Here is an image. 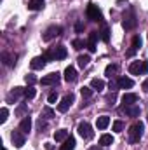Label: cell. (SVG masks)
Wrapping results in <instances>:
<instances>
[{
    "instance_id": "obj_15",
    "label": "cell",
    "mask_w": 148,
    "mask_h": 150,
    "mask_svg": "<svg viewBox=\"0 0 148 150\" xmlns=\"http://www.w3.org/2000/svg\"><path fill=\"white\" fill-rule=\"evenodd\" d=\"M96 40H98V32H91L89 33V42H87V49L91 52H96Z\"/></svg>"
},
{
    "instance_id": "obj_23",
    "label": "cell",
    "mask_w": 148,
    "mask_h": 150,
    "mask_svg": "<svg viewBox=\"0 0 148 150\" xmlns=\"http://www.w3.org/2000/svg\"><path fill=\"white\" fill-rule=\"evenodd\" d=\"M91 87H92L94 91H103V89H105V82H103L101 79H92V80H91Z\"/></svg>"
},
{
    "instance_id": "obj_11",
    "label": "cell",
    "mask_w": 148,
    "mask_h": 150,
    "mask_svg": "<svg viewBox=\"0 0 148 150\" xmlns=\"http://www.w3.org/2000/svg\"><path fill=\"white\" fill-rule=\"evenodd\" d=\"M45 63H47V58H45V56H37V58L32 59L30 67H32L33 70H42V68L45 67Z\"/></svg>"
},
{
    "instance_id": "obj_42",
    "label": "cell",
    "mask_w": 148,
    "mask_h": 150,
    "mask_svg": "<svg viewBox=\"0 0 148 150\" xmlns=\"http://www.w3.org/2000/svg\"><path fill=\"white\" fill-rule=\"evenodd\" d=\"M75 30H77V33H80V32H82V30H84V25H82V23H80V21H78V23H77V25H75Z\"/></svg>"
},
{
    "instance_id": "obj_3",
    "label": "cell",
    "mask_w": 148,
    "mask_h": 150,
    "mask_svg": "<svg viewBox=\"0 0 148 150\" xmlns=\"http://www.w3.org/2000/svg\"><path fill=\"white\" fill-rule=\"evenodd\" d=\"M77 131H78V134H80L84 140H91V138L94 136V131H92V127H91L89 122H80L78 127H77Z\"/></svg>"
},
{
    "instance_id": "obj_47",
    "label": "cell",
    "mask_w": 148,
    "mask_h": 150,
    "mask_svg": "<svg viewBox=\"0 0 148 150\" xmlns=\"http://www.w3.org/2000/svg\"><path fill=\"white\" fill-rule=\"evenodd\" d=\"M147 120H148V117H147Z\"/></svg>"
},
{
    "instance_id": "obj_38",
    "label": "cell",
    "mask_w": 148,
    "mask_h": 150,
    "mask_svg": "<svg viewBox=\"0 0 148 150\" xmlns=\"http://www.w3.org/2000/svg\"><path fill=\"white\" fill-rule=\"evenodd\" d=\"M56 100H58V93H56V91H52V93L49 94V98H47V101H49V103H54Z\"/></svg>"
},
{
    "instance_id": "obj_16",
    "label": "cell",
    "mask_w": 148,
    "mask_h": 150,
    "mask_svg": "<svg viewBox=\"0 0 148 150\" xmlns=\"http://www.w3.org/2000/svg\"><path fill=\"white\" fill-rule=\"evenodd\" d=\"M136 101H138V94H134V93H125L122 96V103L124 105H134Z\"/></svg>"
},
{
    "instance_id": "obj_8",
    "label": "cell",
    "mask_w": 148,
    "mask_h": 150,
    "mask_svg": "<svg viewBox=\"0 0 148 150\" xmlns=\"http://www.w3.org/2000/svg\"><path fill=\"white\" fill-rule=\"evenodd\" d=\"M59 82V74H49L45 77L40 79V84L42 86H56Z\"/></svg>"
},
{
    "instance_id": "obj_24",
    "label": "cell",
    "mask_w": 148,
    "mask_h": 150,
    "mask_svg": "<svg viewBox=\"0 0 148 150\" xmlns=\"http://www.w3.org/2000/svg\"><path fill=\"white\" fill-rule=\"evenodd\" d=\"M111 143H113V136L111 134H101V138H99V145L101 147H110Z\"/></svg>"
},
{
    "instance_id": "obj_41",
    "label": "cell",
    "mask_w": 148,
    "mask_h": 150,
    "mask_svg": "<svg viewBox=\"0 0 148 150\" xmlns=\"http://www.w3.org/2000/svg\"><path fill=\"white\" fill-rule=\"evenodd\" d=\"M108 87H110V89H113V91H115V89L118 87V82H117V80H110V86H108Z\"/></svg>"
},
{
    "instance_id": "obj_5",
    "label": "cell",
    "mask_w": 148,
    "mask_h": 150,
    "mask_svg": "<svg viewBox=\"0 0 148 150\" xmlns=\"http://www.w3.org/2000/svg\"><path fill=\"white\" fill-rule=\"evenodd\" d=\"M73 100H75V96L70 93V94H66L63 100H61V103L58 105V112H61V113H65V112H68V108L72 107V103H73Z\"/></svg>"
},
{
    "instance_id": "obj_12",
    "label": "cell",
    "mask_w": 148,
    "mask_h": 150,
    "mask_svg": "<svg viewBox=\"0 0 148 150\" xmlns=\"http://www.w3.org/2000/svg\"><path fill=\"white\" fill-rule=\"evenodd\" d=\"M19 131H23L25 134H28L30 131H32V119L26 115V117H23V120L19 122Z\"/></svg>"
},
{
    "instance_id": "obj_45",
    "label": "cell",
    "mask_w": 148,
    "mask_h": 150,
    "mask_svg": "<svg viewBox=\"0 0 148 150\" xmlns=\"http://www.w3.org/2000/svg\"><path fill=\"white\" fill-rule=\"evenodd\" d=\"M143 89H145V91H148V79L143 82Z\"/></svg>"
},
{
    "instance_id": "obj_32",
    "label": "cell",
    "mask_w": 148,
    "mask_h": 150,
    "mask_svg": "<svg viewBox=\"0 0 148 150\" xmlns=\"http://www.w3.org/2000/svg\"><path fill=\"white\" fill-rule=\"evenodd\" d=\"M42 117H44V119H52V117H54V110H52L51 107H45V108L42 110Z\"/></svg>"
},
{
    "instance_id": "obj_30",
    "label": "cell",
    "mask_w": 148,
    "mask_h": 150,
    "mask_svg": "<svg viewBox=\"0 0 148 150\" xmlns=\"http://www.w3.org/2000/svg\"><path fill=\"white\" fill-rule=\"evenodd\" d=\"M92 91H94L92 87H85V86H84V87L80 89V94H82V98H84V100H89V98L92 96Z\"/></svg>"
},
{
    "instance_id": "obj_36",
    "label": "cell",
    "mask_w": 148,
    "mask_h": 150,
    "mask_svg": "<svg viewBox=\"0 0 148 150\" xmlns=\"http://www.w3.org/2000/svg\"><path fill=\"white\" fill-rule=\"evenodd\" d=\"M7 115H9V110H7V108L4 107V108L0 110V122H2V124H4V122L7 120Z\"/></svg>"
},
{
    "instance_id": "obj_2",
    "label": "cell",
    "mask_w": 148,
    "mask_h": 150,
    "mask_svg": "<svg viewBox=\"0 0 148 150\" xmlns=\"http://www.w3.org/2000/svg\"><path fill=\"white\" fill-rule=\"evenodd\" d=\"M136 16H134V11L132 9H129L125 14H124V19H122V26H124V30H132V28H136Z\"/></svg>"
},
{
    "instance_id": "obj_14",
    "label": "cell",
    "mask_w": 148,
    "mask_h": 150,
    "mask_svg": "<svg viewBox=\"0 0 148 150\" xmlns=\"http://www.w3.org/2000/svg\"><path fill=\"white\" fill-rule=\"evenodd\" d=\"M129 72L132 75H143V63L141 61H134L129 65Z\"/></svg>"
},
{
    "instance_id": "obj_26",
    "label": "cell",
    "mask_w": 148,
    "mask_h": 150,
    "mask_svg": "<svg viewBox=\"0 0 148 150\" xmlns=\"http://www.w3.org/2000/svg\"><path fill=\"white\" fill-rule=\"evenodd\" d=\"M16 115H18V117H26V115H28V105H26V103H21V105L16 108Z\"/></svg>"
},
{
    "instance_id": "obj_7",
    "label": "cell",
    "mask_w": 148,
    "mask_h": 150,
    "mask_svg": "<svg viewBox=\"0 0 148 150\" xmlns=\"http://www.w3.org/2000/svg\"><path fill=\"white\" fill-rule=\"evenodd\" d=\"M11 140H12V145L19 149V147L25 145V133H23V131H12Z\"/></svg>"
},
{
    "instance_id": "obj_34",
    "label": "cell",
    "mask_w": 148,
    "mask_h": 150,
    "mask_svg": "<svg viewBox=\"0 0 148 150\" xmlns=\"http://www.w3.org/2000/svg\"><path fill=\"white\" fill-rule=\"evenodd\" d=\"M113 131L115 133H122L124 131V122L122 120H115L113 122Z\"/></svg>"
},
{
    "instance_id": "obj_9",
    "label": "cell",
    "mask_w": 148,
    "mask_h": 150,
    "mask_svg": "<svg viewBox=\"0 0 148 150\" xmlns=\"http://www.w3.org/2000/svg\"><path fill=\"white\" fill-rule=\"evenodd\" d=\"M120 110L125 113V115H129V117H138L140 112H141V108H140L138 105H124Z\"/></svg>"
},
{
    "instance_id": "obj_1",
    "label": "cell",
    "mask_w": 148,
    "mask_h": 150,
    "mask_svg": "<svg viewBox=\"0 0 148 150\" xmlns=\"http://www.w3.org/2000/svg\"><path fill=\"white\" fill-rule=\"evenodd\" d=\"M143 122H134L131 127H129V142L131 143H138L140 140H141V136H143Z\"/></svg>"
},
{
    "instance_id": "obj_28",
    "label": "cell",
    "mask_w": 148,
    "mask_h": 150,
    "mask_svg": "<svg viewBox=\"0 0 148 150\" xmlns=\"http://www.w3.org/2000/svg\"><path fill=\"white\" fill-rule=\"evenodd\" d=\"M77 61H78V67H80V68H85V67L89 65L91 58H89L87 54H84V56H78V59H77Z\"/></svg>"
},
{
    "instance_id": "obj_29",
    "label": "cell",
    "mask_w": 148,
    "mask_h": 150,
    "mask_svg": "<svg viewBox=\"0 0 148 150\" xmlns=\"http://www.w3.org/2000/svg\"><path fill=\"white\" fill-rule=\"evenodd\" d=\"M37 96V91L33 89V86H28L26 89H25V98L26 100H32V98H35Z\"/></svg>"
},
{
    "instance_id": "obj_18",
    "label": "cell",
    "mask_w": 148,
    "mask_h": 150,
    "mask_svg": "<svg viewBox=\"0 0 148 150\" xmlns=\"http://www.w3.org/2000/svg\"><path fill=\"white\" fill-rule=\"evenodd\" d=\"M96 126H98V129H106V127L110 126V117H108V115H101V117H98Z\"/></svg>"
},
{
    "instance_id": "obj_13",
    "label": "cell",
    "mask_w": 148,
    "mask_h": 150,
    "mask_svg": "<svg viewBox=\"0 0 148 150\" xmlns=\"http://www.w3.org/2000/svg\"><path fill=\"white\" fill-rule=\"evenodd\" d=\"M117 82H118V87H120V89H131V87L134 86V80L129 79V77H120Z\"/></svg>"
},
{
    "instance_id": "obj_44",
    "label": "cell",
    "mask_w": 148,
    "mask_h": 150,
    "mask_svg": "<svg viewBox=\"0 0 148 150\" xmlns=\"http://www.w3.org/2000/svg\"><path fill=\"white\" fill-rule=\"evenodd\" d=\"M134 52H136V49H132V47H131V49L127 51V56H134Z\"/></svg>"
},
{
    "instance_id": "obj_20",
    "label": "cell",
    "mask_w": 148,
    "mask_h": 150,
    "mask_svg": "<svg viewBox=\"0 0 148 150\" xmlns=\"http://www.w3.org/2000/svg\"><path fill=\"white\" fill-rule=\"evenodd\" d=\"M59 150H75V138L73 136H68V138L65 140V143L61 145Z\"/></svg>"
},
{
    "instance_id": "obj_37",
    "label": "cell",
    "mask_w": 148,
    "mask_h": 150,
    "mask_svg": "<svg viewBox=\"0 0 148 150\" xmlns=\"http://www.w3.org/2000/svg\"><path fill=\"white\" fill-rule=\"evenodd\" d=\"M140 47H141V38L136 35V37L132 38V49H136V51H138Z\"/></svg>"
},
{
    "instance_id": "obj_6",
    "label": "cell",
    "mask_w": 148,
    "mask_h": 150,
    "mask_svg": "<svg viewBox=\"0 0 148 150\" xmlns=\"http://www.w3.org/2000/svg\"><path fill=\"white\" fill-rule=\"evenodd\" d=\"M59 33H61V26H56V25L49 26V28L45 30V33H44V42H49V40H52L54 37H58Z\"/></svg>"
},
{
    "instance_id": "obj_35",
    "label": "cell",
    "mask_w": 148,
    "mask_h": 150,
    "mask_svg": "<svg viewBox=\"0 0 148 150\" xmlns=\"http://www.w3.org/2000/svg\"><path fill=\"white\" fill-rule=\"evenodd\" d=\"M25 82H26L28 86H33V84L37 82V77H35V75H32V74H28L26 77H25Z\"/></svg>"
},
{
    "instance_id": "obj_40",
    "label": "cell",
    "mask_w": 148,
    "mask_h": 150,
    "mask_svg": "<svg viewBox=\"0 0 148 150\" xmlns=\"http://www.w3.org/2000/svg\"><path fill=\"white\" fill-rule=\"evenodd\" d=\"M38 129L42 131V129H45V120H44V117H40L38 119Z\"/></svg>"
},
{
    "instance_id": "obj_17",
    "label": "cell",
    "mask_w": 148,
    "mask_h": 150,
    "mask_svg": "<svg viewBox=\"0 0 148 150\" xmlns=\"http://www.w3.org/2000/svg\"><path fill=\"white\" fill-rule=\"evenodd\" d=\"M65 80L66 82H75L77 80V70H75L73 67H66V70H65Z\"/></svg>"
},
{
    "instance_id": "obj_21",
    "label": "cell",
    "mask_w": 148,
    "mask_h": 150,
    "mask_svg": "<svg viewBox=\"0 0 148 150\" xmlns=\"http://www.w3.org/2000/svg\"><path fill=\"white\" fill-rule=\"evenodd\" d=\"M54 54H56V59H65L68 52H66V47L65 45H58L56 51H54Z\"/></svg>"
},
{
    "instance_id": "obj_22",
    "label": "cell",
    "mask_w": 148,
    "mask_h": 150,
    "mask_svg": "<svg viewBox=\"0 0 148 150\" xmlns=\"http://www.w3.org/2000/svg\"><path fill=\"white\" fill-rule=\"evenodd\" d=\"M2 61H4L5 65L12 67V65L16 63V56H12V54H9V52H2Z\"/></svg>"
},
{
    "instance_id": "obj_25",
    "label": "cell",
    "mask_w": 148,
    "mask_h": 150,
    "mask_svg": "<svg viewBox=\"0 0 148 150\" xmlns=\"http://www.w3.org/2000/svg\"><path fill=\"white\" fill-rule=\"evenodd\" d=\"M66 138H68V131L66 129H59V131L54 133V140L56 142H65Z\"/></svg>"
},
{
    "instance_id": "obj_27",
    "label": "cell",
    "mask_w": 148,
    "mask_h": 150,
    "mask_svg": "<svg viewBox=\"0 0 148 150\" xmlns=\"http://www.w3.org/2000/svg\"><path fill=\"white\" fill-rule=\"evenodd\" d=\"M99 37L103 38V42H110V30H108V26H106V25H103V26H101Z\"/></svg>"
},
{
    "instance_id": "obj_31",
    "label": "cell",
    "mask_w": 148,
    "mask_h": 150,
    "mask_svg": "<svg viewBox=\"0 0 148 150\" xmlns=\"http://www.w3.org/2000/svg\"><path fill=\"white\" fill-rule=\"evenodd\" d=\"M117 70H118V67H117V65H108V67H106V70H105V75L111 79L113 75L117 74Z\"/></svg>"
},
{
    "instance_id": "obj_19",
    "label": "cell",
    "mask_w": 148,
    "mask_h": 150,
    "mask_svg": "<svg viewBox=\"0 0 148 150\" xmlns=\"http://www.w3.org/2000/svg\"><path fill=\"white\" fill-rule=\"evenodd\" d=\"M44 0H30L28 2V9L30 11H42L44 9Z\"/></svg>"
},
{
    "instance_id": "obj_10",
    "label": "cell",
    "mask_w": 148,
    "mask_h": 150,
    "mask_svg": "<svg viewBox=\"0 0 148 150\" xmlns=\"http://www.w3.org/2000/svg\"><path fill=\"white\" fill-rule=\"evenodd\" d=\"M21 94H25V89H23V87H14V89L7 94V101H9V103H14V101L19 100Z\"/></svg>"
},
{
    "instance_id": "obj_39",
    "label": "cell",
    "mask_w": 148,
    "mask_h": 150,
    "mask_svg": "<svg viewBox=\"0 0 148 150\" xmlns=\"http://www.w3.org/2000/svg\"><path fill=\"white\" fill-rule=\"evenodd\" d=\"M115 100H117V94H115V91H113V93H110V94L106 96V101H108V105H111Z\"/></svg>"
},
{
    "instance_id": "obj_46",
    "label": "cell",
    "mask_w": 148,
    "mask_h": 150,
    "mask_svg": "<svg viewBox=\"0 0 148 150\" xmlns=\"http://www.w3.org/2000/svg\"><path fill=\"white\" fill-rule=\"evenodd\" d=\"M89 150H101V149H98V147H91Z\"/></svg>"
},
{
    "instance_id": "obj_43",
    "label": "cell",
    "mask_w": 148,
    "mask_h": 150,
    "mask_svg": "<svg viewBox=\"0 0 148 150\" xmlns=\"http://www.w3.org/2000/svg\"><path fill=\"white\" fill-rule=\"evenodd\" d=\"M143 63V74H148V61H141Z\"/></svg>"
},
{
    "instance_id": "obj_4",
    "label": "cell",
    "mask_w": 148,
    "mask_h": 150,
    "mask_svg": "<svg viewBox=\"0 0 148 150\" xmlns=\"http://www.w3.org/2000/svg\"><path fill=\"white\" fill-rule=\"evenodd\" d=\"M87 18H89L91 21H101V19H103L101 11L98 9V5H94V4H89V5H87Z\"/></svg>"
},
{
    "instance_id": "obj_33",
    "label": "cell",
    "mask_w": 148,
    "mask_h": 150,
    "mask_svg": "<svg viewBox=\"0 0 148 150\" xmlns=\"http://www.w3.org/2000/svg\"><path fill=\"white\" fill-rule=\"evenodd\" d=\"M84 47H85V42H84L82 38H75L73 40V49L80 51V49H84Z\"/></svg>"
}]
</instances>
